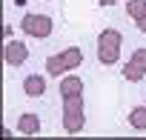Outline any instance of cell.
Segmentation results:
<instances>
[{"label":"cell","instance_id":"cell-6","mask_svg":"<svg viewBox=\"0 0 146 140\" xmlns=\"http://www.w3.org/2000/svg\"><path fill=\"white\" fill-rule=\"evenodd\" d=\"M143 75H146V49H137L132 54V60H129V69L123 72V77L126 80H137Z\"/></svg>","mask_w":146,"mask_h":140},{"label":"cell","instance_id":"cell-1","mask_svg":"<svg viewBox=\"0 0 146 140\" xmlns=\"http://www.w3.org/2000/svg\"><path fill=\"white\" fill-rule=\"evenodd\" d=\"M120 43H123V37L115 32V29H106V32H100V46H98V57L109 66V63H115L117 60V54H120Z\"/></svg>","mask_w":146,"mask_h":140},{"label":"cell","instance_id":"cell-10","mask_svg":"<svg viewBox=\"0 0 146 140\" xmlns=\"http://www.w3.org/2000/svg\"><path fill=\"white\" fill-rule=\"evenodd\" d=\"M129 123L135 126V129H146V109H132V114H129Z\"/></svg>","mask_w":146,"mask_h":140},{"label":"cell","instance_id":"cell-8","mask_svg":"<svg viewBox=\"0 0 146 140\" xmlns=\"http://www.w3.org/2000/svg\"><path fill=\"white\" fill-rule=\"evenodd\" d=\"M17 129H20L23 134H40V120H37L35 114H23V117L17 120Z\"/></svg>","mask_w":146,"mask_h":140},{"label":"cell","instance_id":"cell-7","mask_svg":"<svg viewBox=\"0 0 146 140\" xmlns=\"http://www.w3.org/2000/svg\"><path fill=\"white\" fill-rule=\"evenodd\" d=\"M23 92H26L29 97H40V94L46 92V80H43L40 75H29V77L23 80Z\"/></svg>","mask_w":146,"mask_h":140},{"label":"cell","instance_id":"cell-9","mask_svg":"<svg viewBox=\"0 0 146 140\" xmlns=\"http://www.w3.org/2000/svg\"><path fill=\"white\" fill-rule=\"evenodd\" d=\"M80 89H83V83H80L78 77H66V80L60 83V94H63V100H66V97L80 94Z\"/></svg>","mask_w":146,"mask_h":140},{"label":"cell","instance_id":"cell-11","mask_svg":"<svg viewBox=\"0 0 146 140\" xmlns=\"http://www.w3.org/2000/svg\"><path fill=\"white\" fill-rule=\"evenodd\" d=\"M126 9H129V15H132L135 20H140V17L146 15V0H129Z\"/></svg>","mask_w":146,"mask_h":140},{"label":"cell","instance_id":"cell-13","mask_svg":"<svg viewBox=\"0 0 146 140\" xmlns=\"http://www.w3.org/2000/svg\"><path fill=\"white\" fill-rule=\"evenodd\" d=\"M112 3H117V0H100V6H112Z\"/></svg>","mask_w":146,"mask_h":140},{"label":"cell","instance_id":"cell-3","mask_svg":"<svg viewBox=\"0 0 146 140\" xmlns=\"http://www.w3.org/2000/svg\"><path fill=\"white\" fill-rule=\"evenodd\" d=\"M83 114H80V94L66 97V114H63V129L66 131H80Z\"/></svg>","mask_w":146,"mask_h":140},{"label":"cell","instance_id":"cell-12","mask_svg":"<svg viewBox=\"0 0 146 140\" xmlns=\"http://www.w3.org/2000/svg\"><path fill=\"white\" fill-rule=\"evenodd\" d=\"M135 26H137V29H140V32H146V15H143V17H140V20H135Z\"/></svg>","mask_w":146,"mask_h":140},{"label":"cell","instance_id":"cell-5","mask_svg":"<svg viewBox=\"0 0 146 140\" xmlns=\"http://www.w3.org/2000/svg\"><path fill=\"white\" fill-rule=\"evenodd\" d=\"M3 57H6V63H9V66H20V63H26L29 49H26V43L9 40V43H6V49H3Z\"/></svg>","mask_w":146,"mask_h":140},{"label":"cell","instance_id":"cell-4","mask_svg":"<svg viewBox=\"0 0 146 140\" xmlns=\"http://www.w3.org/2000/svg\"><path fill=\"white\" fill-rule=\"evenodd\" d=\"M20 26H23V32L32 34V37H49V34H52V20H49L46 15H26Z\"/></svg>","mask_w":146,"mask_h":140},{"label":"cell","instance_id":"cell-2","mask_svg":"<svg viewBox=\"0 0 146 140\" xmlns=\"http://www.w3.org/2000/svg\"><path fill=\"white\" fill-rule=\"evenodd\" d=\"M80 60H83V52H80V49H66L63 54L49 57V60H46V69H49V75H60V72H66V69L80 66Z\"/></svg>","mask_w":146,"mask_h":140},{"label":"cell","instance_id":"cell-14","mask_svg":"<svg viewBox=\"0 0 146 140\" xmlns=\"http://www.w3.org/2000/svg\"><path fill=\"white\" fill-rule=\"evenodd\" d=\"M15 3H17V6H23V3H26V0H15Z\"/></svg>","mask_w":146,"mask_h":140}]
</instances>
